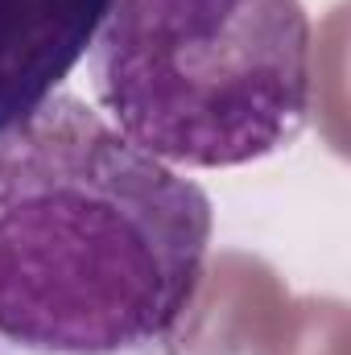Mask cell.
<instances>
[{
	"label": "cell",
	"instance_id": "cell-1",
	"mask_svg": "<svg viewBox=\"0 0 351 355\" xmlns=\"http://www.w3.org/2000/svg\"><path fill=\"white\" fill-rule=\"evenodd\" d=\"M215 211L79 95L0 132V339L29 355H141L203 289Z\"/></svg>",
	"mask_w": 351,
	"mask_h": 355
},
{
	"label": "cell",
	"instance_id": "cell-2",
	"mask_svg": "<svg viewBox=\"0 0 351 355\" xmlns=\"http://www.w3.org/2000/svg\"><path fill=\"white\" fill-rule=\"evenodd\" d=\"M91 83L137 149L166 166L236 170L289 149L314 107L302 0H112Z\"/></svg>",
	"mask_w": 351,
	"mask_h": 355
},
{
	"label": "cell",
	"instance_id": "cell-3",
	"mask_svg": "<svg viewBox=\"0 0 351 355\" xmlns=\"http://www.w3.org/2000/svg\"><path fill=\"white\" fill-rule=\"evenodd\" d=\"M108 8L112 0H0V132L62 91Z\"/></svg>",
	"mask_w": 351,
	"mask_h": 355
}]
</instances>
